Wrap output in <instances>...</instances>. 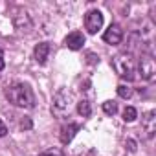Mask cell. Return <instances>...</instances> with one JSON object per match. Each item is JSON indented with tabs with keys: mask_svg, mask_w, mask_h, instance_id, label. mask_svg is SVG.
<instances>
[{
	"mask_svg": "<svg viewBox=\"0 0 156 156\" xmlns=\"http://www.w3.org/2000/svg\"><path fill=\"white\" fill-rule=\"evenodd\" d=\"M6 98L15 107H22V108H33L35 107V96H33L31 88L28 85H22V83L11 85L6 90Z\"/></svg>",
	"mask_w": 156,
	"mask_h": 156,
	"instance_id": "cell-1",
	"label": "cell"
},
{
	"mask_svg": "<svg viewBox=\"0 0 156 156\" xmlns=\"http://www.w3.org/2000/svg\"><path fill=\"white\" fill-rule=\"evenodd\" d=\"M112 68L119 77H123L127 81H132L134 79V72H136V62H134L132 53H127V51L118 53L112 59Z\"/></svg>",
	"mask_w": 156,
	"mask_h": 156,
	"instance_id": "cell-2",
	"label": "cell"
},
{
	"mask_svg": "<svg viewBox=\"0 0 156 156\" xmlns=\"http://www.w3.org/2000/svg\"><path fill=\"white\" fill-rule=\"evenodd\" d=\"M140 73L145 81H154L156 77V64L151 55H141L140 59Z\"/></svg>",
	"mask_w": 156,
	"mask_h": 156,
	"instance_id": "cell-3",
	"label": "cell"
},
{
	"mask_svg": "<svg viewBox=\"0 0 156 156\" xmlns=\"http://www.w3.org/2000/svg\"><path fill=\"white\" fill-rule=\"evenodd\" d=\"M101 26H103V15H101V11H98V9L88 11L87 17H85V28H87V31L94 35V33H98L101 30Z\"/></svg>",
	"mask_w": 156,
	"mask_h": 156,
	"instance_id": "cell-4",
	"label": "cell"
},
{
	"mask_svg": "<svg viewBox=\"0 0 156 156\" xmlns=\"http://www.w3.org/2000/svg\"><path fill=\"white\" fill-rule=\"evenodd\" d=\"M53 112L62 116L66 112H70V94H66L64 90H59L55 99H53Z\"/></svg>",
	"mask_w": 156,
	"mask_h": 156,
	"instance_id": "cell-5",
	"label": "cell"
},
{
	"mask_svg": "<svg viewBox=\"0 0 156 156\" xmlns=\"http://www.w3.org/2000/svg\"><path fill=\"white\" fill-rule=\"evenodd\" d=\"M121 39H123V30H121V26H118V24H110L108 30L103 33V41H105L107 44H112V46L119 44Z\"/></svg>",
	"mask_w": 156,
	"mask_h": 156,
	"instance_id": "cell-6",
	"label": "cell"
},
{
	"mask_svg": "<svg viewBox=\"0 0 156 156\" xmlns=\"http://www.w3.org/2000/svg\"><path fill=\"white\" fill-rule=\"evenodd\" d=\"M141 127H143V130L147 132L149 138L154 136V132H156V112H154V110H149V112L141 118Z\"/></svg>",
	"mask_w": 156,
	"mask_h": 156,
	"instance_id": "cell-7",
	"label": "cell"
},
{
	"mask_svg": "<svg viewBox=\"0 0 156 156\" xmlns=\"http://www.w3.org/2000/svg\"><path fill=\"white\" fill-rule=\"evenodd\" d=\"M64 44H66L70 50H81L83 44H85V35H83L81 31H73V33H70V35L66 37Z\"/></svg>",
	"mask_w": 156,
	"mask_h": 156,
	"instance_id": "cell-8",
	"label": "cell"
},
{
	"mask_svg": "<svg viewBox=\"0 0 156 156\" xmlns=\"http://www.w3.org/2000/svg\"><path fill=\"white\" fill-rule=\"evenodd\" d=\"M81 127L77 125V123H68V125H64L62 129H61V141L62 143H70L72 140H73V136H75V132L79 130Z\"/></svg>",
	"mask_w": 156,
	"mask_h": 156,
	"instance_id": "cell-9",
	"label": "cell"
},
{
	"mask_svg": "<svg viewBox=\"0 0 156 156\" xmlns=\"http://www.w3.org/2000/svg\"><path fill=\"white\" fill-rule=\"evenodd\" d=\"M33 53H35V61H37L39 64H44L46 59H48V53H50V44H48V42H41V44H37Z\"/></svg>",
	"mask_w": 156,
	"mask_h": 156,
	"instance_id": "cell-10",
	"label": "cell"
},
{
	"mask_svg": "<svg viewBox=\"0 0 156 156\" xmlns=\"http://www.w3.org/2000/svg\"><path fill=\"white\" fill-rule=\"evenodd\" d=\"M77 112H79L83 118H88V116L92 114L90 103H88V101H79V103H77Z\"/></svg>",
	"mask_w": 156,
	"mask_h": 156,
	"instance_id": "cell-11",
	"label": "cell"
},
{
	"mask_svg": "<svg viewBox=\"0 0 156 156\" xmlns=\"http://www.w3.org/2000/svg\"><path fill=\"white\" fill-rule=\"evenodd\" d=\"M136 118H138V112H136V108H134V107H127V108L123 110V119H125L127 123L134 121Z\"/></svg>",
	"mask_w": 156,
	"mask_h": 156,
	"instance_id": "cell-12",
	"label": "cell"
},
{
	"mask_svg": "<svg viewBox=\"0 0 156 156\" xmlns=\"http://www.w3.org/2000/svg\"><path fill=\"white\" fill-rule=\"evenodd\" d=\"M103 110H105V114L114 116V114L118 112V105H116L114 101H105V103H103Z\"/></svg>",
	"mask_w": 156,
	"mask_h": 156,
	"instance_id": "cell-13",
	"label": "cell"
},
{
	"mask_svg": "<svg viewBox=\"0 0 156 156\" xmlns=\"http://www.w3.org/2000/svg\"><path fill=\"white\" fill-rule=\"evenodd\" d=\"M118 94H119V98L129 99V98L132 96V90H130L129 87H125V85H119V87H118Z\"/></svg>",
	"mask_w": 156,
	"mask_h": 156,
	"instance_id": "cell-14",
	"label": "cell"
},
{
	"mask_svg": "<svg viewBox=\"0 0 156 156\" xmlns=\"http://www.w3.org/2000/svg\"><path fill=\"white\" fill-rule=\"evenodd\" d=\"M6 132H8V127H6V123H4L2 119H0V138H4Z\"/></svg>",
	"mask_w": 156,
	"mask_h": 156,
	"instance_id": "cell-15",
	"label": "cell"
},
{
	"mask_svg": "<svg viewBox=\"0 0 156 156\" xmlns=\"http://www.w3.org/2000/svg\"><path fill=\"white\" fill-rule=\"evenodd\" d=\"M39 156H62L59 151H48V152H42V154H39Z\"/></svg>",
	"mask_w": 156,
	"mask_h": 156,
	"instance_id": "cell-16",
	"label": "cell"
},
{
	"mask_svg": "<svg viewBox=\"0 0 156 156\" xmlns=\"http://www.w3.org/2000/svg\"><path fill=\"white\" fill-rule=\"evenodd\" d=\"M0 70H4V51L0 48Z\"/></svg>",
	"mask_w": 156,
	"mask_h": 156,
	"instance_id": "cell-17",
	"label": "cell"
},
{
	"mask_svg": "<svg viewBox=\"0 0 156 156\" xmlns=\"http://www.w3.org/2000/svg\"><path fill=\"white\" fill-rule=\"evenodd\" d=\"M129 149H130V151H136V143H134L132 140H129Z\"/></svg>",
	"mask_w": 156,
	"mask_h": 156,
	"instance_id": "cell-18",
	"label": "cell"
}]
</instances>
